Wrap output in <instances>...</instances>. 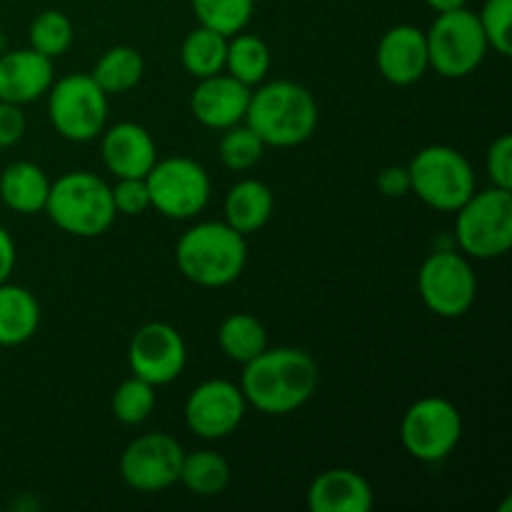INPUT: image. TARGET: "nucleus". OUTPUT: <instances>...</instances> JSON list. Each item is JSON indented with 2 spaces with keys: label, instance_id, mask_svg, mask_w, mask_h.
<instances>
[{
  "label": "nucleus",
  "instance_id": "1",
  "mask_svg": "<svg viewBox=\"0 0 512 512\" xmlns=\"http://www.w3.org/2000/svg\"><path fill=\"white\" fill-rule=\"evenodd\" d=\"M318 363L300 348H265L243 365L240 390L245 403L265 415H288L303 408L318 390Z\"/></svg>",
  "mask_w": 512,
  "mask_h": 512
},
{
  "label": "nucleus",
  "instance_id": "2",
  "mask_svg": "<svg viewBox=\"0 0 512 512\" xmlns=\"http://www.w3.org/2000/svg\"><path fill=\"white\" fill-rule=\"evenodd\" d=\"M318 118V103L305 85L273 80L255 85L243 123L250 125L265 145L295 148L313 138Z\"/></svg>",
  "mask_w": 512,
  "mask_h": 512
},
{
  "label": "nucleus",
  "instance_id": "3",
  "mask_svg": "<svg viewBox=\"0 0 512 512\" xmlns=\"http://www.w3.org/2000/svg\"><path fill=\"white\" fill-rule=\"evenodd\" d=\"M175 263L198 288H225L243 275L248 265L245 235L225 220L198 223L180 235L175 245Z\"/></svg>",
  "mask_w": 512,
  "mask_h": 512
},
{
  "label": "nucleus",
  "instance_id": "4",
  "mask_svg": "<svg viewBox=\"0 0 512 512\" xmlns=\"http://www.w3.org/2000/svg\"><path fill=\"white\" fill-rule=\"evenodd\" d=\"M45 213L63 233L75 238H98L118 218L110 185L88 170H73L53 180Z\"/></svg>",
  "mask_w": 512,
  "mask_h": 512
},
{
  "label": "nucleus",
  "instance_id": "5",
  "mask_svg": "<svg viewBox=\"0 0 512 512\" xmlns=\"http://www.w3.org/2000/svg\"><path fill=\"white\" fill-rule=\"evenodd\" d=\"M455 240L473 260L503 258L512 248V190L490 185L475 190L455 210Z\"/></svg>",
  "mask_w": 512,
  "mask_h": 512
},
{
  "label": "nucleus",
  "instance_id": "6",
  "mask_svg": "<svg viewBox=\"0 0 512 512\" xmlns=\"http://www.w3.org/2000/svg\"><path fill=\"white\" fill-rule=\"evenodd\" d=\"M408 173L410 193L440 213H455L478 185L470 160L450 145H428L418 150Z\"/></svg>",
  "mask_w": 512,
  "mask_h": 512
},
{
  "label": "nucleus",
  "instance_id": "7",
  "mask_svg": "<svg viewBox=\"0 0 512 512\" xmlns=\"http://www.w3.org/2000/svg\"><path fill=\"white\" fill-rule=\"evenodd\" d=\"M425 40H428L430 68L450 80L473 75L490 50L478 13L468 8L438 13L425 33Z\"/></svg>",
  "mask_w": 512,
  "mask_h": 512
},
{
  "label": "nucleus",
  "instance_id": "8",
  "mask_svg": "<svg viewBox=\"0 0 512 512\" xmlns=\"http://www.w3.org/2000/svg\"><path fill=\"white\" fill-rule=\"evenodd\" d=\"M108 98L90 73L53 80L48 90V115L55 133L70 143H88L108 125Z\"/></svg>",
  "mask_w": 512,
  "mask_h": 512
},
{
  "label": "nucleus",
  "instance_id": "9",
  "mask_svg": "<svg viewBox=\"0 0 512 512\" xmlns=\"http://www.w3.org/2000/svg\"><path fill=\"white\" fill-rule=\"evenodd\" d=\"M463 438L460 410L448 398H420L400 420V443L420 463H440L458 448Z\"/></svg>",
  "mask_w": 512,
  "mask_h": 512
},
{
  "label": "nucleus",
  "instance_id": "10",
  "mask_svg": "<svg viewBox=\"0 0 512 512\" xmlns=\"http://www.w3.org/2000/svg\"><path fill=\"white\" fill-rule=\"evenodd\" d=\"M145 183H148L150 208L170 220H190L203 213L213 190L208 170L198 160L183 155L158 160L145 175Z\"/></svg>",
  "mask_w": 512,
  "mask_h": 512
},
{
  "label": "nucleus",
  "instance_id": "11",
  "mask_svg": "<svg viewBox=\"0 0 512 512\" xmlns=\"http://www.w3.org/2000/svg\"><path fill=\"white\" fill-rule=\"evenodd\" d=\"M418 290L425 308L440 318H460L478 295V278L470 258L455 250H435L418 273Z\"/></svg>",
  "mask_w": 512,
  "mask_h": 512
},
{
  "label": "nucleus",
  "instance_id": "12",
  "mask_svg": "<svg viewBox=\"0 0 512 512\" xmlns=\"http://www.w3.org/2000/svg\"><path fill=\"white\" fill-rule=\"evenodd\" d=\"M185 450L168 433H145L120 455V478L138 493H160L178 483Z\"/></svg>",
  "mask_w": 512,
  "mask_h": 512
},
{
  "label": "nucleus",
  "instance_id": "13",
  "mask_svg": "<svg viewBox=\"0 0 512 512\" xmlns=\"http://www.w3.org/2000/svg\"><path fill=\"white\" fill-rule=\"evenodd\" d=\"M188 363V348L185 340L173 325L145 323L135 330L133 340L128 348V365L133 375L143 378L153 388L168 385L180 378Z\"/></svg>",
  "mask_w": 512,
  "mask_h": 512
},
{
  "label": "nucleus",
  "instance_id": "14",
  "mask_svg": "<svg viewBox=\"0 0 512 512\" xmlns=\"http://www.w3.org/2000/svg\"><path fill=\"white\" fill-rule=\"evenodd\" d=\"M245 395L230 380H205L185 400V425L203 440H223L240 428L245 418Z\"/></svg>",
  "mask_w": 512,
  "mask_h": 512
},
{
  "label": "nucleus",
  "instance_id": "15",
  "mask_svg": "<svg viewBox=\"0 0 512 512\" xmlns=\"http://www.w3.org/2000/svg\"><path fill=\"white\" fill-rule=\"evenodd\" d=\"M250 95H253V88L223 70V73L198 80L190 95V110L203 128L228 130L245 120Z\"/></svg>",
  "mask_w": 512,
  "mask_h": 512
},
{
  "label": "nucleus",
  "instance_id": "16",
  "mask_svg": "<svg viewBox=\"0 0 512 512\" xmlns=\"http://www.w3.org/2000/svg\"><path fill=\"white\" fill-rule=\"evenodd\" d=\"M100 158L115 178H145L158 163L155 140L143 125L115 123L100 133Z\"/></svg>",
  "mask_w": 512,
  "mask_h": 512
},
{
  "label": "nucleus",
  "instance_id": "17",
  "mask_svg": "<svg viewBox=\"0 0 512 512\" xmlns=\"http://www.w3.org/2000/svg\"><path fill=\"white\" fill-rule=\"evenodd\" d=\"M380 75L393 85H413L430 70L425 30L415 25H395L380 38L375 53Z\"/></svg>",
  "mask_w": 512,
  "mask_h": 512
},
{
  "label": "nucleus",
  "instance_id": "18",
  "mask_svg": "<svg viewBox=\"0 0 512 512\" xmlns=\"http://www.w3.org/2000/svg\"><path fill=\"white\" fill-rule=\"evenodd\" d=\"M55 78L53 60L33 48L0 53V100L28 105L43 98Z\"/></svg>",
  "mask_w": 512,
  "mask_h": 512
},
{
  "label": "nucleus",
  "instance_id": "19",
  "mask_svg": "<svg viewBox=\"0 0 512 512\" xmlns=\"http://www.w3.org/2000/svg\"><path fill=\"white\" fill-rule=\"evenodd\" d=\"M373 505V485L358 470L330 468L310 483L308 508L313 512H368Z\"/></svg>",
  "mask_w": 512,
  "mask_h": 512
},
{
  "label": "nucleus",
  "instance_id": "20",
  "mask_svg": "<svg viewBox=\"0 0 512 512\" xmlns=\"http://www.w3.org/2000/svg\"><path fill=\"white\" fill-rule=\"evenodd\" d=\"M273 210V190L263 180L245 178L240 183H235L228 190V195H225V223L238 230V233H243L245 238L258 233L260 228H265L268 220L273 218Z\"/></svg>",
  "mask_w": 512,
  "mask_h": 512
},
{
  "label": "nucleus",
  "instance_id": "21",
  "mask_svg": "<svg viewBox=\"0 0 512 512\" xmlns=\"http://www.w3.org/2000/svg\"><path fill=\"white\" fill-rule=\"evenodd\" d=\"M50 193V178L40 165L30 163V160H18L10 163L8 168L0 173V200L5 208L20 215H35L43 213L45 203H48Z\"/></svg>",
  "mask_w": 512,
  "mask_h": 512
},
{
  "label": "nucleus",
  "instance_id": "22",
  "mask_svg": "<svg viewBox=\"0 0 512 512\" xmlns=\"http://www.w3.org/2000/svg\"><path fill=\"white\" fill-rule=\"evenodd\" d=\"M40 305L28 288L0 283V348L23 345L38 333Z\"/></svg>",
  "mask_w": 512,
  "mask_h": 512
},
{
  "label": "nucleus",
  "instance_id": "23",
  "mask_svg": "<svg viewBox=\"0 0 512 512\" xmlns=\"http://www.w3.org/2000/svg\"><path fill=\"white\" fill-rule=\"evenodd\" d=\"M270 68H273V53L263 38L245 33V30L230 35L228 53H225V73L238 78L248 88H255L268 78Z\"/></svg>",
  "mask_w": 512,
  "mask_h": 512
},
{
  "label": "nucleus",
  "instance_id": "24",
  "mask_svg": "<svg viewBox=\"0 0 512 512\" xmlns=\"http://www.w3.org/2000/svg\"><path fill=\"white\" fill-rule=\"evenodd\" d=\"M145 60L133 45H113L98 58L93 68V80L108 95H120L133 90L143 80Z\"/></svg>",
  "mask_w": 512,
  "mask_h": 512
},
{
  "label": "nucleus",
  "instance_id": "25",
  "mask_svg": "<svg viewBox=\"0 0 512 512\" xmlns=\"http://www.w3.org/2000/svg\"><path fill=\"white\" fill-rule=\"evenodd\" d=\"M225 53H228V38L218 30L198 25L183 38L180 63H183L185 73L193 78H210V75L225 70Z\"/></svg>",
  "mask_w": 512,
  "mask_h": 512
},
{
  "label": "nucleus",
  "instance_id": "26",
  "mask_svg": "<svg viewBox=\"0 0 512 512\" xmlns=\"http://www.w3.org/2000/svg\"><path fill=\"white\" fill-rule=\"evenodd\" d=\"M230 478H233L230 463L215 450H195L183 455L178 483H183L193 495L200 498L220 495L230 485Z\"/></svg>",
  "mask_w": 512,
  "mask_h": 512
},
{
  "label": "nucleus",
  "instance_id": "27",
  "mask_svg": "<svg viewBox=\"0 0 512 512\" xmlns=\"http://www.w3.org/2000/svg\"><path fill=\"white\" fill-rule=\"evenodd\" d=\"M218 345L225 353V358L245 365L268 348V330L253 315L233 313L220 323Z\"/></svg>",
  "mask_w": 512,
  "mask_h": 512
},
{
  "label": "nucleus",
  "instance_id": "28",
  "mask_svg": "<svg viewBox=\"0 0 512 512\" xmlns=\"http://www.w3.org/2000/svg\"><path fill=\"white\" fill-rule=\"evenodd\" d=\"M198 25L218 30L225 38L248 28L255 0H190Z\"/></svg>",
  "mask_w": 512,
  "mask_h": 512
},
{
  "label": "nucleus",
  "instance_id": "29",
  "mask_svg": "<svg viewBox=\"0 0 512 512\" xmlns=\"http://www.w3.org/2000/svg\"><path fill=\"white\" fill-rule=\"evenodd\" d=\"M73 20L63 10H43L33 18L28 30L30 48L38 50L45 58L55 60L73 45Z\"/></svg>",
  "mask_w": 512,
  "mask_h": 512
},
{
  "label": "nucleus",
  "instance_id": "30",
  "mask_svg": "<svg viewBox=\"0 0 512 512\" xmlns=\"http://www.w3.org/2000/svg\"><path fill=\"white\" fill-rule=\"evenodd\" d=\"M265 148H268V145L260 140V135L255 133L250 125L238 123L233 125V128L223 130L218 153L225 168L235 170V173H245V170L255 168V165L260 163Z\"/></svg>",
  "mask_w": 512,
  "mask_h": 512
},
{
  "label": "nucleus",
  "instance_id": "31",
  "mask_svg": "<svg viewBox=\"0 0 512 512\" xmlns=\"http://www.w3.org/2000/svg\"><path fill=\"white\" fill-rule=\"evenodd\" d=\"M113 415L123 425H140L153 415L155 410V388L145 383L138 375H130L128 380L118 385L113 393Z\"/></svg>",
  "mask_w": 512,
  "mask_h": 512
},
{
  "label": "nucleus",
  "instance_id": "32",
  "mask_svg": "<svg viewBox=\"0 0 512 512\" xmlns=\"http://www.w3.org/2000/svg\"><path fill=\"white\" fill-rule=\"evenodd\" d=\"M480 28H483L485 40L495 53L503 58L512 55V0H485L483 10L478 13Z\"/></svg>",
  "mask_w": 512,
  "mask_h": 512
},
{
  "label": "nucleus",
  "instance_id": "33",
  "mask_svg": "<svg viewBox=\"0 0 512 512\" xmlns=\"http://www.w3.org/2000/svg\"><path fill=\"white\" fill-rule=\"evenodd\" d=\"M118 215H140L150 208V193L145 178H118L110 188Z\"/></svg>",
  "mask_w": 512,
  "mask_h": 512
},
{
  "label": "nucleus",
  "instance_id": "34",
  "mask_svg": "<svg viewBox=\"0 0 512 512\" xmlns=\"http://www.w3.org/2000/svg\"><path fill=\"white\" fill-rule=\"evenodd\" d=\"M485 170L493 185L512 190V135L503 133L490 143L485 153Z\"/></svg>",
  "mask_w": 512,
  "mask_h": 512
},
{
  "label": "nucleus",
  "instance_id": "35",
  "mask_svg": "<svg viewBox=\"0 0 512 512\" xmlns=\"http://www.w3.org/2000/svg\"><path fill=\"white\" fill-rule=\"evenodd\" d=\"M25 125L28 120H25L23 105L0 100V148H10L18 143L25 135Z\"/></svg>",
  "mask_w": 512,
  "mask_h": 512
},
{
  "label": "nucleus",
  "instance_id": "36",
  "mask_svg": "<svg viewBox=\"0 0 512 512\" xmlns=\"http://www.w3.org/2000/svg\"><path fill=\"white\" fill-rule=\"evenodd\" d=\"M375 185L385 198H405L410 193L408 165H385L375 178Z\"/></svg>",
  "mask_w": 512,
  "mask_h": 512
},
{
  "label": "nucleus",
  "instance_id": "37",
  "mask_svg": "<svg viewBox=\"0 0 512 512\" xmlns=\"http://www.w3.org/2000/svg\"><path fill=\"white\" fill-rule=\"evenodd\" d=\"M15 268V240L8 233V228L0 225V283L10 280V273Z\"/></svg>",
  "mask_w": 512,
  "mask_h": 512
},
{
  "label": "nucleus",
  "instance_id": "38",
  "mask_svg": "<svg viewBox=\"0 0 512 512\" xmlns=\"http://www.w3.org/2000/svg\"><path fill=\"white\" fill-rule=\"evenodd\" d=\"M465 3H468V0H425V5H428L433 13H450V10L465 8Z\"/></svg>",
  "mask_w": 512,
  "mask_h": 512
}]
</instances>
